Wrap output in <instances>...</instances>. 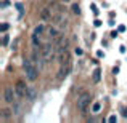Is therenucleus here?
Wrapping results in <instances>:
<instances>
[{
	"instance_id": "obj_1",
	"label": "nucleus",
	"mask_w": 127,
	"mask_h": 123,
	"mask_svg": "<svg viewBox=\"0 0 127 123\" xmlns=\"http://www.w3.org/2000/svg\"><path fill=\"white\" fill-rule=\"evenodd\" d=\"M23 67H24V72H26V77L31 82H34L37 78V67H36V62L32 59H24L23 62Z\"/></svg>"
},
{
	"instance_id": "obj_2",
	"label": "nucleus",
	"mask_w": 127,
	"mask_h": 123,
	"mask_svg": "<svg viewBox=\"0 0 127 123\" xmlns=\"http://www.w3.org/2000/svg\"><path fill=\"white\" fill-rule=\"evenodd\" d=\"M53 42L52 43H44L42 45V58L44 61H53V54H55V50H53Z\"/></svg>"
},
{
	"instance_id": "obj_3",
	"label": "nucleus",
	"mask_w": 127,
	"mask_h": 123,
	"mask_svg": "<svg viewBox=\"0 0 127 123\" xmlns=\"http://www.w3.org/2000/svg\"><path fill=\"white\" fill-rule=\"evenodd\" d=\"M71 67H73V62H71V61L61 62L60 70H58V80H64V78H66V77H68V74L71 72Z\"/></svg>"
},
{
	"instance_id": "obj_4",
	"label": "nucleus",
	"mask_w": 127,
	"mask_h": 123,
	"mask_svg": "<svg viewBox=\"0 0 127 123\" xmlns=\"http://www.w3.org/2000/svg\"><path fill=\"white\" fill-rule=\"evenodd\" d=\"M90 99H92V96L87 94V93L81 94V97L77 99V109H79L81 112H85V109L90 105Z\"/></svg>"
},
{
	"instance_id": "obj_5",
	"label": "nucleus",
	"mask_w": 127,
	"mask_h": 123,
	"mask_svg": "<svg viewBox=\"0 0 127 123\" xmlns=\"http://www.w3.org/2000/svg\"><path fill=\"white\" fill-rule=\"evenodd\" d=\"M15 89H16V96L26 97V96H27V93H29V88L26 86V83H24L23 80H18V82H16V85H15Z\"/></svg>"
},
{
	"instance_id": "obj_6",
	"label": "nucleus",
	"mask_w": 127,
	"mask_h": 123,
	"mask_svg": "<svg viewBox=\"0 0 127 123\" xmlns=\"http://www.w3.org/2000/svg\"><path fill=\"white\" fill-rule=\"evenodd\" d=\"M15 94H16V89H13V88H5V101L8 102V104H13L15 102Z\"/></svg>"
},
{
	"instance_id": "obj_7",
	"label": "nucleus",
	"mask_w": 127,
	"mask_h": 123,
	"mask_svg": "<svg viewBox=\"0 0 127 123\" xmlns=\"http://www.w3.org/2000/svg\"><path fill=\"white\" fill-rule=\"evenodd\" d=\"M40 18H42L44 21H48V19H52V18H53L52 8H42V10H40Z\"/></svg>"
},
{
	"instance_id": "obj_8",
	"label": "nucleus",
	"mask_w": 127,
	"mask_h": 123,
	"mask_svg": "<svg viewBox=\"0 0 127 123\" xmlns=\"http://www.w3.org/2000/svg\"><path fill=\"white\" fill-rule=\"evenodd\" d=\"M101 78V70L97 67V69L93 70V74H92V80H93V83H98Z\"/></svg>"
},
{
	"instance_id": "obj_9",
	"label": "nucleus",
	"mask_w": 127,
	"mask_h": 123,
	"mask_svg": "<svg viewBox=\"0 0 127 123\" xmlns=\"http://www.w3.org/2000/svg\"><path fill=\"white\" fill-rule=\"evenodd\" d=\"M47 34H48V38H52V40H55V38H56V37L60 35V34H58V30H56L55 27H50Z\"/></svg>"
},
{
	"instance_id": "obj_10",
	"label": "nucleus",
	"mask_w": 127,
	"mask_h": 123,
	"mask_svg": "<svg viewBox=\"0 0 127 123\" xmlns=\"http://www.w3.org/2000/svg\"><path fill=\"white\" fill-rule=\"evenodd\" d=\"M100 110H101V104L100 102H95V104L92 105V112H93V114H98Z\"/></svg>"
},
{
	"instance_id": "obj_11",
	"label": "nucleus",
	"mask_w": 127,
	"mask_h": 123,
	"mask_svg": "<svg viewBox=\"0 0 127 123\" xmlns=\"http://www.w3.org/2000/svg\"><path fill=\"white\" fill-rule=\"evenodd\" d=\"M10 117V112H8V109H2V120H7Z\"/></svg>"
},
{
	"instance_id": "obj_12",
	"label": "nucleus",
	"mask_w": 127,
	"mask_h": 123,
	"mask_svg": "<svg viewBox=\"0 0 127 123\" xmlns=\"http://www.w3.org/2000/svg\"><path fill=\"white\" fill-rule=\"evenodd\" d=\"M11 112H15V114H19V104H16V102H13V107H11Z\"/></svg>"
},
{
	"instance_id": "obj_13",
	"label": "nucleus",
	"mask_w": 127,
	"mask_h": 123,
	"mask_svg": "<svg viewBox=\"0 0 127 123\" xmlns=\"http://www.w3.org/2000/svg\"><path fill=\"white\" fill-rule=\"evenodd\" d=\"M42 32H44V26H37L36 30H34V34H36V35H40Z\"/></svg>"
},
{
	"instance_id": "obj_14",
	"label": "nucleus",
	"mask_w": 127,
	"mask_h": 123,
	"mask_svg": "<svg viewBox=\"0 0 127 123\" xmlns=\"http://www.w3.org/2000/svg\"><path fill=\"white\" fill-rule=\"evenodd\" d=\"M27 97H29V99H34V97H36V91H34V89H29V93H27Z\"/></svg>"
},
{
	"instance_id": "obj_15",
	"label": "nucleus",
	"mask_w": 127,
	"mask_h": 123,
	"mask_svg": "<svg viewBox=\"0 0 127 123\" xmlns=\"http://www.w3.org/2000/svg\"><path fill=\"white\" fill-rule=\"evenodd\" d=\"M73 11L76 13V15H79V13H81V8H79V5H77V3L73 5Z\"/></svg>"
},
{
	"instance_id": "obj_16",
	"label": "nucleus",
	"mask_w": 127,
	"mask_h": 123,
	"mask_svg": "<svg viewBox=\"0 0 127 123\" xmlns=\"http://www.w3.org/2000/svg\"><path fill=\"white\" fill-rule=\"evenodd\" d=\"M0 29H2V32H7V29H8V24H7V22H2V24H0Z\"/></svg>"
},
{
	"instance_id": "obj_17",
	"label": "nucleus",
	"mask_w": 127,
	"mask_h": 123,
	"mask_svg": "<svg viewBox=\"0 0 127 123\" xmlns=\"http://www.w3.org/2000/svg\"><path fill=\"white\" fill-rule=\"evenodd\" d=\"M2 42H3V46H7V45H8V42H10V37H8V35H5Z\"/></svg>"
},
{
	"instance_id": "obj_18",
	"label": "nucleus",
	"mask_w": 127,
	"mask_h": 123,
	"mask_svg": "<svg viewBox=\"0 0 127 123\" xmlns=\"http://www.w3.org/2000/svg\"><path fill=\"white\" fill-rule=\"evenodd\" d=\"M108 122H109V123H114V122H118V118H116V115H111V117H109V118H108Z\"/></svg>"
},
{
	"instance_id": "obj_19",
	"label": "nucleus",
	"mask_w": 127,
	"mask_h": 123,
	"mask_svg": "<svg viewBox=\"0 0 127 123\" xmlns=\"http://www.w3.org/2000/svg\"><path fill=\"white\" fill-rule=\"evenodd\" d=\"M90 8H92V11H93V13H95V15H97V13H98V10H97V7H95V5H90Z\"/></svg>"
},
{
	"instance_id": "obj_20",
	"label": "nucleus",
	"mask_w": 127,
	"mask_h": 123,
	"mask_svg": "<svg viewBox=\"0 0 127 123\" xmlns=\"http://www.w3.org/2000/svg\"><path fill=\"white\" fill-rule=\"evenodd\" d=\"M118 30H119V32H124V30H126V26H122V24H121V26L118 27Z\"/></svg>"
},
{
	"instance_id": "obj_21",
	"label": "nucleus",
	"mask_w": 127,
	"mask_h": 123,
	"mask_svg": "<svg viewBox=\"0 0 127 123\" xmlns=\"http://www.w3.org/2000/svg\"><path fill=\"white\" fill-rule=\"evenodd\" d=\"M97 56H98V58H103L105 54H103V51H98V53H97Z\"/></svg>"
},
{
	"instance_id": "obj_22",
	"label": "nucleus",
	"mask_w": 127,
	"mask_h": 123,
	"mask_svg": "<svg viewBox=\"0 0 127 123\" xmlns=\"http://www.w3.org/2000/svg\"><path fill=\"white\" fill-rule=\"evenodd\" d=\"M122 115H124V117H127V109H122Z\"/></svg>"
},
{
	"instance_id": "obj_23",
	"label": "nucleus",
	"mask_w": 127,
	"mask_h": 123,
	"mask_svg": "<svg viewBox=\"0 0 127 123\" xmlns=\"http://www.w3.org/2000/svg\"><path fill=\"white\" fill-rule=\"evenodd\" d=\"M64 2H69V0H64Z\"/></svg>"
}]
</instances>
